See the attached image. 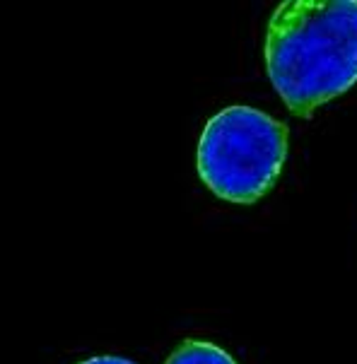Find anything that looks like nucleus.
I'll return each mask as SVG.
<instances>
[{
    "mask_svg": "<svg viewBox=\"0 0 357 364\" xmlns=\"http://www.w3.org/2000/svg\"><path fill=\"white\" fill-rule=\"evenodd\" d=\"M266 70L299 119L357 82V0H285L266 27Z\"/></svg>",
    "mask_w": 357,
    "mask_h": 364,
    "instance_id": "1",
    "label": "nucleus"
},
{
    "mask_svg": "<svg viewBox=\"0 0 357 364\" xmlns=\"http://www.w3.org/2000/svg\"><path fill=\"white\" fill-rule=\"evenodd\" d=\"M287 128L246 104L227 107L203 128L198 176L220 200L251 205L278 181L287 159Z\"/></svg>",
    "mask_w": 357,
    "mask_h": 364,
    "instance_id": "2",
    "label": "nucleus"
},
{
    "mask_svg": "<svg viewBox=\"0 0 357 364\" xmlns=\"http://www.w3.org/2000/svg\"><path fill=\"white\" fill-rule=\"evenodd\" d=\"M164 364H237L223 348L203 341H183Z\"/></svg>",
    "mask_w": 357,
    "mask_h": 364,
    "instance_id": "3",
    "label": "nucleus"
},
{
    "mask_svg": "<svg viewBox=\"0 0 357 364\" xmlns=\"http://www.w3.org/2000/svg\"><path fill=\"white\" fill-rule=\"evenodd\" d=\"M80 364H133V362L123 360V357H114V355H97V357H90V360H85Z\"/></svg>",
    "mask_w": 357,
    "mask_h": 364,
    "instance_id": "4",
    "label": "nucleus"
}]
</instances>
